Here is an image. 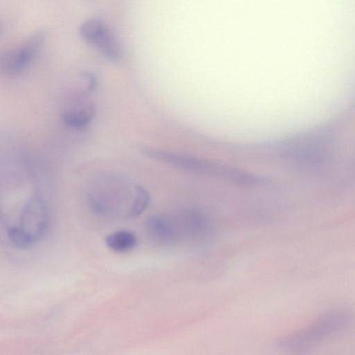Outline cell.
Masks as SVG:
<instances>
[{
    "mask_svg": "<svg viewBox=\"0 0 355 355\" xmlns=\"http://www.w3.org/2000/svg\"><path fill=\"white\" fill-rule=\"evenodd\" d=\"M180 240L202 241L211 234V224L205 213L197 209H188L173 216Z\"/></svg>",
    "mask_w": 355,
    "mask_h": 355,
    "instance_id": "8992f818",
    "label": "cell"
},
{
    "mask_svg": "<svg viewBox=\"0 0 355 355\" xmlns=\"http://www.w3.org/2000/svg\"><path fill=\"white\" fill-rule=\"evenodd\" d=\"M150 196L145 189L138 186L137 192L135 202L131 211L130 217L137 216L141 214L148 207Z\"/></svg>",
    "mask_w": 355,
    "mask_h": 355,
    "instance_id": "8fae6325",
    "label": "cell"
},
{
    "mask_svg": "<svg viewBox=\"0 0 355 355\" xmlns=\"http://www.w3.org/2000/svg\"><path fill=\"white\" fill-rule=\"evenodd\" d=\"M105 243L107 247L114 252H125L135 247L137 237L130 231L119 230L109 234Z\"/></svg>",
    "mask_w": 355,
    "mask_h": 355,
    "instance_id": "9c48e42d",
    "label": "cell"
},
{
    "mask_svg": "<svg viewBox=\"0 0 355 355\" xmlns=\"http://www.w3.org/2000/svg\"><path fill=\"white\" fill-rule=\"evenodd\" d=\"M334 141L328 130L317 129L286 141L282 147L284 155L297 164L317 166L329 159Z\"/></svg>",
    "mask_w": 355,
    "mask_h": 355,
    "instance_id": "7a4b0ae2",
    "label": "cell"
},
{
    "mask_svg": "<svg viewBox=\"0 0 355 355\" xmlns=\"http://www.w3.org/2000/svg\"><path fill=\"white\" fill-rule=\"evenodd\" d=\"M93 108L89 106L78 111L67 112L63 114V121L69 127L82 128L86 126L93 116Z\"/></svg>",
    "mask_w": 355,
    "mask_h": 355,
    "instance_id": "30bf717a",
    "label": "cell"
},
{
    "mask_svg": "<svg viewBox=\"0 0 355 355\" xmlns=\"http://www.w3.org/2000/svg\"><path fill=\"white\" fill-rule=\"evenodd\" d=\"M352 314L346 308H334L305 326L279 338L278 345L286 355H306L322 343L348 328Z\"/></svg>",
    "mask_w": 355,
    "mask_h": 355,
    "instance_id": "6da1fadb",
    "label": "cell"
},
{
    "mask_svg": "<svg viewBox=\"0 0 355 355\" xmlns=\"http://www.w3.org/2000/svg\"><path fill=\"white\" fill-rule=\"evenodd\" d=\"M94 185L89 191L88 201L90 209L95 214L101 216H112L118 214V210L124 203V199L135 200L138 186H134L131 189H124L119 180H105Z\"/></svg>",
    "mask_w": 355,
    "mask_h": 355,
    "instance_id": "277c9868",
    "label": "cell"
},
{
    "mask_svg": "<svg viewBox=\"0 0 355 355\" xmlns=\"http://www.w3.org/2000/svg\"><path fill=\"white\" fill-rule=\"evenodd\" d=\"M145 229L148 237L159 245H169L180 241L172 216L152 215L146 218Z\"/></svg>",
    "mask_w": 355,
    "mask_h": 355,
    "instance_id": "ba28073f",
    "label": "cell"
},
{
    "mask_svg": "<svg viewBox=\"0 0 355 355\" xmlns=\"http://www.w3.org/2000/svg\"><path fill=\"white\" fill-rule=\"evenodd\" d=\"M44 40V33L38 31L19 47L0 55V71L8 75L22 72L35 55Z\"/></svg>",
    "mask_w": 355,
    "mask_h": 355,
    "instance_id": "5b68a950",
    "label": "cell"
},
{
    "mask_svg": "<svg viewBox=\"0 0 355 355\" xmlns=\"http://www.w3.org/2000/svg\"><path fill=\"white\" fill-rule=\"evenodd\" d=\"M142 151L150 158L194 173L231 182H234L238 176V171L235 167L211 160L148 147L144 148Z\"/></svg>",
    "mask_w": 355,
    "mask_h": 355,
    "instance_id": "3957f363",
    "label": "cell"
},
{
    "mask_svg": "<svg viewBox=\"0 0 355 355\" xmlns=\"http://www.w3.org/2000/svg\"><path fill=\"white\" fill-rule=\"evenodd\" d=\"M80 33L85 40L96 46L107 58L116 60L119 57L118 43L101 21L97 19L86 20L80 27Z\"/></svg>",
    "mask_w": 355,
    "mask_h": 355,
    "instance_id": "52a82bcc",
    "label": "cell"
}]
</instances>
